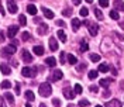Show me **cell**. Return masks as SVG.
Wrapping results in <instances>:
<instances>
[{
  "instance_id": "d6a6232c",
  "label": "cell",
  "mask_w": 124,
  "mask_h": 107,
  "mask_svg": "<svg viewBox=\"0 0 124 107\" xmlns=\"http://www.w3.org/2000/svg\"><path fill=\"white\" fill-rule=\"evenodd\" d=\"M97 75H99V73H97L96 70H90V72H89V79H96Z\"/></svg>"
},
{
  "instance_id": "8fae6325",
  "label": "cell",
  "mask_w": 124,
  "mask_h": 107,
  "mask_svg": "<svg viewBox=\"0 0 124 107\" xmlns=\"http://www.w3.org/2000/svg\"><path fill=\"white\" fill-rule=\"evenodd\" d=\"M97 31H99V27H97L96 24H89V32H90L92 37H96Z\"/></svg>"
},
{
  "instance_id": "30bf717a",
  "label": "cell",
  "mask_w": 124,
  "mask_h": 107,
  "mask_svg": "<svg viewBox=\"0 0 124 107\" xmlns=\"http://www.w3.org/2000/svg\"><path fill=\"white\" fill-rule=\"evenodd\" d=\"M0 70H1V73H3V75H10V73H11L10 66L6 65V63H1V65H0Z\"/></svg>"
},
{
  "instance_id": "8d00e7d4",
  "label": "cell",
  "mask_w": 124,
  "mask_h": 107,
  "mask_svg": "<svg viewBox=\"0 0 124 107\" xmlns=\"http://www.w3.org/2000/svg\"><path fill=\"white\" fill-rule=\"evenodd\" d=\"M90 103H89V100H86V99H83V100H80L79 101V106H89Z\"/></svg>"
},
{
  "instance_id": "ab89813d",
  "label": "cell",
  "mask_w": 124,
  "mask_h": 107,
  "mask_svg": "<svg viewBox=\"0 0 124 107\" xmlns=\"http://www.w3.org/2000/svg\"><path fill=\"white\" fill-rule=\"evenodd\" d=\"M89 89H90V92H93V93H97L99 92V87H97V86H90V87H89Z\"/></svg>"
},
{
  "instance_id": "74e56055",
  "label": "cell",
  "mask_w": 124,
  "mask_h": 107,
  "mask_svg": "<svg viewBox=\"0 0 124 107\" xmlns=\"http://www.w3.org/2000/svg\"><path fill=\"white\" fill-rule=\"evenodd\" d=\"M99 3H100L101 7H107L108 6V0H99Z\"/></svg>"
},
{
  "instance_id": "836d02e7",
  "label": "cell",
  "mask_w": 124,
  "mask_h": 107,
  "mask_svg": "<svg viewBox=\"0 0 124 107\" xmlns=\"http://www.w3.org/2000/svg\"><path fill=\"white\" fill-rule=\"evenodd\" d=\"M87 14H89V10L86 7L80 8V15H82V17H87Z\"/></svg>"
},
{
  "instance_id": "4316f807",
  "label": "cell",
  "mask_w": 124,
  "mask_h": 107,
  "mask_svg": "<svg viewBox=\"0 0 124 107\" xmlns=\"http://www.w3.org/2000/svg\"><path fill=\"white\" fill-rule=\"evenodd\" d=\"M108 65H106V63H100V65H99V70H100V72H107L108 70Z\"/></svg>"
},
{
  "instance_id": "b9f144b4",
  "label": "cell",
  "mask_w": 124,
  "mask_h": 107,
  "mask_svg": "<svg viewBox=\"0 0 124 107\" xmlns=\"http://www.w3.org/2000/svg\"><path fill=\"white\" fill-rule=\"evenodd\" d=\"M52 104H54V106H59V104H61V101H59L58 99H54V100H52Z\"/></svg>"
},
{
  "instance_id": "5b68a950",
  "label": "cell",
  "mask_w": 124,
  "mask_h": 107,
  "mask_svg": "<svg viewBox=\"0 0 124 107\" xmlns=\"http://www.w3.org/2000/svg\"><path fill=\"white\" fill-rule=\"evenodd\" d=\"M7 8L11 14L17 13V10H18V7L16 6V3H14V0H7Z\"/></svg>"
},
{
  "instance_id": "d4e9b609",
  "label": "cell",
  "mask_w": 124,
  "mask_h": 107,
  "mask_svg": "<svg viewBox=\"0 0 124 107\" xmlns=\"http://www.w3.org/2000/svg\"><path fill=\"white\" fill-rule=\"evenodd\" d=\"M21 39H23V41H31L30 32H27V31H25V32H23V34H21Z\"/></svg>"
},
{
  "instance_id": "d6986e66",
  "label": "cell",
  "mask_w": 124,
  "mask_h": 107,
  "mask_svg": "<svg viewBox=\"0 0 124 107\" xmlns=\"http://www.w3.org/2000/svg\"><path fill=\"white\" fill-rule=\"evenodd\" d=\"M27 11H28L30 14L35 15V14H37V7H35V6H32V4H28V6H27Z\"/></svg>"
},
{
  "instance_id": "ffe728a7",
  "label": "cell",
  "mask_w": 124,
  "mask_h": 107,
  "mask_svg": "<svg viewBox=\"0 0 124 107\" xmlns=\"http://www.w3.org/2000/svg\"><path fill=\"white\" fill-rule=\"evenodd\" d=\"M111 82H113V79H101L100 82H99V84L103 86V87H107L108 83H111Z\"/></svg>"
},
{
  "instance_id": "c3c4849f",
  "label": "cell",
  "mask_w": 124,
  "mask_h": 107,
  "mask_svg": "<svg viewBox=\"0 0 124 107\" xmlns=\"http://www.w3.org/2000/svg\"><path fill=\"white\" fill-rule=\"evenodd\" d=\"M0 13H1V14H4V10H3V7H1V6H0Z\"/></svg>"
},
{
  "instance_id": "8992f818",
  "label": "cell",
  "mask_w": 124,
  "mask_h": 107,
  "mask_svg": "<svg viewBox=\"0 0 124 107\" xmlns=\"http://www.w3.org/2000/svg\"><path fill=\"white\" fill-rule=\"evenodd\" d=\"M21 58L24 59V62H32V56H31V54L27 49H23L21 51Z\"/></svg>"
},
{
  "instance_id": "f546056e",
  "label": "cell",
  "mask_w": 124,
  "mask_h": 107,
  "mask_svg": "<svg viewBox=\"0 0 124 107\" xmlns=\"http://www.w3.org/2000/svg\"><path fill=\"white\" fill-rule=\"evenodd\" d=\"M110 17H111L113 20H118L120 15H118V13H117L116 10H111V11H110Z\"/></svg>"
},
{
  "instance_id": "277c9868",
  "label": "cell",
  "mask_w": 124,
  "mask_h": 107,
  "mask_svg": "<svg viewBox=\"0 0 124 107\" xmlns=\"http://www.w3.org/2000/svg\"><path fill=\"white\" fill-rule=\"evenodd\" d=\"M62 76H63V73H62L61 70H55L54 73L48 77V80H51V82H56V80L62 79Z\"/></svg>"
},
{
  "instance_id": "f6af8a7d",
  "label": "cell",
  "mask_w": 124,
  "mask_h": 107,
  "mask_svg": "<svg viewBox=\"0 0 124 107\" xmlns=\"http://www.w3.org/2000/svg\"><path fill=\"white\" fill-rule=\"evenodd\" d=\"M108 96H110V92L108 90H106V92L103 93V97H108Z\"/></svg>"
},
{
  "instance_id": "f907efd6",
  "label": "cell",
  "mask_w": 124,
  "mask_h": 107,
  "mask_svg": "<svg viewBox=\"0 0 124 107\" xmlns=\"http://www.w3.org/2000/svg\"><path fill=\"white\" fill-rule=\"evenodd\" d=\"M86 1H87V3H92L93 0H86Z\"/></svg>"
},
{
  "instance_id": "d590c367",
  "label": "cell",
  "mask_w": 124,
  "mask_h": 107,
  "mask_svg": "<svg viewBox=\"0 0 124 107\" xmlns=\"http://www.w3.org/2000/svg\"><path fill=\"white\" fill-rule=\"evenodd\" d=\"M75 93L76 94H80L82 93V86L80 84H75Z\"/></svg>"
},
{
  "instance_id": "60d3db41",
  "label": "cell",
  "mask_w": 124,
  "mask_h": 107,
  "mask_svg": "<svg viewBox=\"0 0 124 107\" xmlns=\"http://www.w3.org/2000/svg\"><path fill=\"white\" fill-rule=\"evenodd\" d=\"M59 61H61V63H65V52H61V56H59Z\"/></svg>"
},
{
  "instance_id": "ac0fdd59",
  "label": "cell",
  "mask_w": 124,
  "mask_h": 107,
  "mask_svg": "<svg viewBox=\"0 0 124 107\" xmlns=\"http://www.w3.org/2000/svg\"><path fill=\"white\" fill-rule=\"evenodd\" d=\"M114 7H116L117 10H120V11H123L124 10V3L121 1V0H116V1H114Z\"/></svg>"
},
{
  "instance_id": "83f0119b",
  "label": "cell",
  "mask_w": 124,
  "mask_h": 107,
  "mask_svg": "<svg viewBox=\"0 0 124 107\" xmlns=\"http://www.w3.org/2000/svg\"><path fill=\"white\" fill-rule=\"evenodd\" d=\"M90 59L93 62H99L100 61V55H97V54H90Z\"/></svg>"
},
{
  "instance_id": "ba28073f",
  "label": "cell",
  "mask_w": 124,
  "mask_h": 107,
  "mask_svg": "<svg viewBox=\"0 0 124 107\" xmlns=\"http://www.w3.org/2000/svg\"><path fill=\"white\" fill-rule=\"evenodd\" d=\"M106 106L107 107H120L121 106V101L118 99H113V100H110V101H107Z\"/></svg>"
},
{
  "instance_id": "ee69618b",
  "label": "cell",
  "mask_w": 124,
  "mask_h": 107,
  "mask_svg": "<svg viewBox=\"0 0 124 107\" xmlns=\"http://www.w3.org/2000/svg\"><path fill=\"white\" fill-rule=\"evenodd\" d=\"M16 93H17V96L20 94V84H18V83L16 84Z\"/></svg>"
},
{
  "instance_id": "f35d334b",
  "label": "cell",
  "mask_w": 124,
  "mask_h": 107,
  "mask_svg": "<svg viewBox=\"0 0 124 107\" xmlns=\"http://www.w3.org/2000/svg\"><path fill=\"white\" fill-rule=\"evenodd\" d=\"M86 69V63H80V65H78V72H82V70H85Z\"/></svg>"
},
{
  "instance_id": "5bb4252c",
  "label": "cell",
  "mask_w": 124,
  "mask_h": 107,
  "mask_svg": "<svg viewBox=\"0 0 124 107\" xmlns=\"http://www.w3.org/2000/svg\"><path fill=\"white\" fill-rule=\"evenodd\" d=\"M41 10H42V13H44V15H45L46 18H49V20L54 18V13H52L51 10H48L46 7H41Z\"/></svg>"
},
{
  "instance_id": "1f68e13d",
  "label": "cell",
  "mask_w": 124,
  "mask_h": 107,
  "mask_svg": "<svg viewBox=\"0 0 124 107\" xmlns=\"http://www.w3.org/2000/svg\"><path fill=\"white\" fill-rule=\"evenodd\" d=\"M11 87V83L8 82V80H4V82H1V89H10Z\"/></svg>"
},
{
  "instance_id": "7a4b0ae2",
  "label": "cell",
  "mask_w": 124,
  "mask_h": 107,
  "mask_svg": "<svg viewBox=\"0 0 124 107\" xmlns=\"http://www.w3.org/2000/svg\"><path fill=\"white\" fill-rule=\"evenodd\" d=\"M21 73H23L24 77H35V75H37V68H28V66H25V68H23Z\"/></svg>"
},
{
  "instance_id": "816d5d0a",
  "label": "cell",
  "mask_w": 124,
  "mask_h": 107,
  "mask_svg": "<svg viewBox=\"0 0 124 107\" xmlns=\"http://www.w3.org/2000/svg\"><path fill=\"white\" fill-rule=\"evenodd\" d=\"M0 106H1V97H0Z\"/></svg>"
},
{
  "instance_id": "cb8c5ba5",
  "label": "cell",
  "mask_w": 124,
  "mask_h": 107,
  "mask_svg": "<svg viewBox=\"0 0 124 107\" xmlns=\"http://www.w3.org/2000/svg\"><path fill=\"white\" fill-rule=\"evenodd\" d=\"M94 15H96L97 20H103V18H104V17H103V13H101L99 8H94Z\"/></svg>"
},
{
  "instance_id": "2e32d148",
  "label": "cell",
  "mask_w": 124,
  "mask_h": 107,
  "mask_svg": "<svg viewBox=\"0 0 124 107\" xmlns=\"http://www.w3.org/2000/svg\"><path fill=\"white\" fill-rule=\"evenodd\" d=\"M45 63L48 65V66L54 68L55 65H56V59H55V58H52V56H49V58H46V59H45Z\"/></svg>"
},
{
  "instance_id": "9c48e42d",
  "label": "cell",
  "mask_w": 124,
  "mask_h": 107,
  "mask_svg": "<svg viewBox=\"0 0 124 107\" xmlns=\"http://www.w3.org/2000/svg\"><path fill=\"white\" fill-rule=\"evenodd\" d=\"M63 96H65L68 100H70V99H73V97H75V93L72 92L69 87H65V89H63Z\"/></svg>"
},
{
  "instance_id": "484cf974",
  "label": "cell",
  "mask_w": 124,
  "mask_h": 107,
  "mask_svg": "<svg viewBox=\"0 0 124 107\" xmlns=\"http://www.w3.org/2000/svg\"><path fill=\"white\" fill-rule=\"evenodd\" d=\"M6 99H7V101L10 103V104H13L14 103V97H13V94L11 93H6V96H4Z\"/></svg>"
},
{
  "instance_id": "681fc988",
  "label": "cell",
  "mask_w": 124,
  "mask_h": 107,
  "mask_svg": "<svg viewBox=\"0 0 124 107\" xmlns=\"http://www.w3.org/2000/svg\"><path fill=\"white\" fill-rule=\"evenodd\" d=\"M120 84H121V89H124V82H121Z\"/></svg>"
},
{
  "instance_id": "7dc6e473",
  "label": "cell",
  "mask_w": 124,
  "mask_h": 107,
  "mask_svg": "<svg viewBox=\"0 0 124 107\" xmlns=\"http://www.w3.org/2000/svg\"><path fill=\"white\" fill-rule=\"evenodd\" d=\"M72 1H73V4H76V6L80 4V0H72Z\"/></svg>"
},
{
  "instance_id": "7c38bea8",
  "label": "cell",
  "mask_w": 124,
  "mask_h": 107,
  "mask_svg": "<svg viewBox=\"0 0 124 107\" xmlns=\"http://www.w3.org/2000/svg\"><path fill=\"white\" fill-rule=\"evenodd\" d=\"M48 25L46 24H39V27H38V34L39 35H45L46 32H48Z\"/></svg>"
},
{
  "instance_id": "e0dca14e",
  "label": "cell",
  "mask_w": 124,
  "mask_h": 107,
  "mask_svg": "<svg viewBox=\"0 0 124 107\" xmlns=\"http://www.w3.org/2000/svg\"><path fill=\"white\" fill-rule=\"evenodd\" d=\"M80 24H82V23H80L78 18H73V20H72V30L78 31V30H79V27H80Z\"/></svg>"
},
{
  "instance_id": "44dd1931",
  "label": "cell",
  "mask_w": 124,
  "mask_h": 107,
  "mask_svg": "<svg viewBox=\"0 0 124 107\" xmlns=\"http://www.w3.org/2000/svg\"><path fill=\"white\" fill-rule=\"evenodd\" d=\"M68 62L72 63V65H76V63H78V58H76V56H73L72 54H69V55H68Z\"/></svg>"
},
{
  "instance_id": "f1b7e54d",
  "label": "cell",
  "mask_w": 124,
  "mask_h": 107,
  "mask_svg": "<svg viewBox=\"0 0 124 107\" xmlns=\"http://www.w3.org/2000/svg\"><path fill=\"white\" fill-rule=\"evenodd\" d=\"M18 21H20V24H21V25H25V24H27V18H25V15L20 14V17H18Z\"/></svg>"
},
{
  "instance_id": "603a6c76",
  "label": "cell",
  "mask_w": 124,
  "mask_h": 107,
  "mask_svg": "<svg viewBox=\"0 0 124 107\" xmlns=\"http://www.w3.org/2000/svg\"><path fill=\"white\" fill-rule=\"evenodd\" d=\"M25 97H27V100H28V101H32V100L35 99L34 93L31 92V90H27V92H25Z\"/></svg>"
},
{
  "instance_id": "7bdbcfd3",
  "label": "cell",
  "mask_w": 124,
  "mask_h": 107,
  "mask_svg": "<svg viewBox=\"0 0 124 107\" xmlns=\"http://www.w3.org/2000/svg\"><path fill=\"white\" fill-rule=\"evenodd\" d=\"M56 24H58L59 27H65V21H62V20H58V21H56Z\"/></svg>"
},
{
  "instance_id": "52a82bcc",
  "label": "cell",
  "mask_w": 124,
  "mask_h": 107,
  "mask_svg": "<svg viewBox=\"0 0 124 107\" xmlns=\"http://www.w3.org/2000/svg\"><path fill=\"white\" fill-rule=\"evenodd\" d=\"M17 31H18V28L16 27V25H10L7 30V37L8 38H14V35L17 34Z\"/></svg>"
},
{
  "instance_id": "4fadbf2b",
  "label": "cell",
  "mask_w": 124,
  "mask_h": 107,
  "mask_svg": "<svg viewBox=\"0 0 124 107\" xmlns=\"http://www.w3.org/2000/svg\"><path fill=\"white\" fill-rule=\"evenodd\" d=\"M49 49L51 51H58V42H56V39L55 38H49Z\"/></svg>"
},
{
  "instance_id": "bcb514c9",
  "label": "cell",
  "mask_w": 124,
  "mask_h": 107,
  "mask_svg": "<svg viewBox=\"0 0 124 107\" xmlns=\"http://www.w3.org/2000/svg\"><path fill=\"white\" fill-rule=\"evenodd\" d=\"M3 39H4V37H3V31H0V42H3Z\"/></svg>"
},
{
  "instance_id": "6da1fadb",
  "label": "cell",
  "mask_w": 124,
  "mask_h": 107,
  "mask_svg": "<svg viewBox=\"0 0 124 107\" xmlns=\"http://www.w3.org/2000/svg\"><path fill=\"white\" fill-rule=\"evenodd\" d=\"M38 90H39V96L48 97L52 93V87H51V84H48V83H41L38 86Z\"/></svg>"
},
{
  "instance_id": "9a60e30c",
  "label": "cell",
  "mask_w": 124,
  "mask_h": 107,
  "mask_svg": "<svg viewBox=\"0 0 124 107\" xmlns=\"http://www.w3.org/2000/svg\"><path fill=\"white\" fill-rule=\"evenodd\" d=\"M32 51H34V54H35V55H38V56H41V55H44V48H42L41 45H35V46H34V49H32Z\"/></svg>"
},
{
  "instance_id": "4dcf8cb0",
  "label": "cell",
  "mask_w": 124,
  "mask_h": 107,
  "mask_svg": "<svg viewBox=\"0 0 124 107\" xmlns=\"http://www.w3.org/2000/svg\"><path fill=\"white\" fill-rule=\"evenodd\" d=\"M87 49H89V45L82 41V42H80V52H85V51H87Z\"/></svg>"
},
{
  "instance_id": "3957f363",
  "label": "cell",
  "mask_w": 124,
  "mask_h": 107,
  "mask_svg": "<svg viewBox=\"0 0 124 107\" xmlns=\"http://www.w3.org/2000/svg\"><path fill=\"white\" fill-rule=\"evenodd\" d=\"M16 51H17V48H16V45L13 44V45H7L6 48H3V49H1V54H3V56H8V55H13Z\"/></svg>"
},
{
  "instance_id": "e575fe53",
  "label": "cell",
  "mask_w": 124,
  "mask_h": 107,
  "mask_svg": "<svg viewBox=\"0 0 124 107\" xmlns=\"http://www.w3.org/2000/svg\"><path fill=\"white\" fill-rule=\"evenodd\" d=\"M62 14H63V15H66V17H69V15L72 14V8H65V10L62 11Z\"/></svg>"
},
{
  "instance_id": "7402d4cb",
  "label": "cell",
  "mask_w": 124,
  "mask_h": 107,
  "mask_svg": "<svg viewBox=\"0 0 124 107\" xmlns=\"http://www.w3.org/2000/svg\"><path fill=\"white\" fill-rule=\"evenodd\" d=\"M58 38L61 39L62 42H66V34H65L62 30H59L58 31Z\"/></svg>"
}]
</instances>
